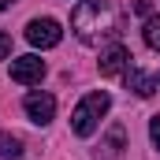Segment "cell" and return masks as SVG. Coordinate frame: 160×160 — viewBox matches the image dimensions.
Instances as JSON below:
<instances>
[{
  "label": "cell",
  "mask_w": 160,
  "mask_h": 160,
  "mask_svg": "<svg viewBox=\"0 0 160 160\" xmlns=\"http://www.w3.org/2000/svg\"><path fill=\"white\" fill-rule=\"evenodd\" d=\"M71 26L82 45H101L116 34V4L112 0H82L71 15Z\"/></svg>",
  "instance_id": "obj_1"
},
{
  "label": "cell",
  "mask_w": 160,
  "mask_h": 160,
  "mask_svg": "<svg viewBox=\"0 0 160 160\" xmlns=\"http://www.w3.org/2000/svg\"><path fill=\"white\" fill-rule=\"evenodd\" d=\"M112 108V97L104 93V89H93V93H86L78 101V108L71 112V130L78 134V138H89L93 130H97V123L104 119V112Z\"/></svg>",
  "instance_id": "obj_2"
},
{
  "label": "cell",
  "mask_w": 160,
  "mask_h": 160,
  "mask_svg": "<svg viewBox=\"0 0 160 160\" xmlns=\"http://www.w3.org/2000/svg\"><path fill=\"white\" fill-rule=\"evenodd\" d=\"M60 38H63V30L56 19H30V26H26V41L34 48H52V45H60Z\"/></svg>",
  "instance_id": "obj_3"
},
{
  "label": "cell",
  "mask_w": 160,
  "mask_h": 160,
  "mask_svg": "<svg viewBox=\"0 0 160 160\" xmlns=\"http://www.w3.org/2000/svg\"><path fill=\"white\" fill-rule=\"evenodd\" d=\"M22 108H26V116L34 123H52V116H56V97L45 93V89H34V93H26Z\"/></svg>",
  "instance_id": "obj_4"
},
{
  "label": "cell",
  "mask_w": 160,
  "mask_h": 160,
  "mask_svg": "<svg viewBox=\"0 0 160 160\" xmlns=\"http://www.w3.org/2000/svg\"><path fill=\"white\" fill-rule=\"evenodd\" d=\"M11 78L19 82V86L41 82L45 78V60H38V56H19V60H11Z\"/></svg>",
  "instance_id": "obj_5"
},
{
  "label": "cell",
  "mask_w": 160,
  "mask_h": 160,
  "mask_svg": "<svg viewBox=\"0 0 160 160\" xmlns=\"http://www.w3.org/2000/svg\"><path fill=\"white\" fill-rule=\"evenodd\" d=\"M127 63H130V52H127L123 45H108V48L101 52V75H104V78L123 75V71H127Z\"/></svg>",
  "instance_id": "obj_6"
},
{
  "label": "cell",
  "mask_w": 160,
  "mask_h": 160,
  "mask_svg": "<svg viewBox=\"0 0 160 160\" xmlns=\"http://www.w3.org/2000/svg\"><path fill=\"white\" fill-rule=\"evenodd\" d=\"M123 149H127V130L116 123V127L108 130L104 145H101V160H123Z\"/></svg>",
  "instance_id": "obj_7"
},
{
  "label": "cell",
  "mask_w": 160,
  "mask_h": 160,
  "mask_svg": "<svg viewBox=\"0 0 160 160\" xmlns=\"http://www.w3.org/2000/svg\"><path fill=\"white\" fill-rule=\"evenodd\" d=\"M0 157H4V160H19V157H22V138L4 130V134H0Z\"/></svg>",
  "instance_id": "obj_8"
},
{
  "label": "cell",
  "mask_w": 160,
  "mask_h": 160,
  "mask_svg": "<svg viewBox=\"0 0 160 160\" xmlns=\"http://www.w3.org/2000/svg\"><path fill=\"white\" fill-rule=\"evenodd\" d=\"M127 82H130V89H134L138 97H153V89H157V82L149 78L145 71H130V75H127Z\"/></svg>",
  "instance_id": "obj_9"
},
{
  "label": "cell",
  "mask_w": 160,
  "mask_h": 160,
  "mask_svg": "<svg viewBox=\"0 0 160 160\" xmlns=\"http://www.w3.org/2000/svg\"><path fill=\"white\" fill-rule=\"evenodd\" d=\"M142 38H145V45H149L153 52H160V15H149V19H145Z\"/></svg>",
  "instance_id": "obj_10"
},
{
  "label": "cell",
  "mask_w": 160,
  "mask_h": 160,
  "mask_svg": "<svg viewBox=\"0 0 160 160\" xmlns=\"http://www.w3.org/2000/svg\"><path fill=\"white\" fill-rule=\"evenodd\" d=\"M149 138H153V145L160 149V116H153V119H149Z\"/></svg>",
  "instance_id": "obj_11"
},
{
  "label": "cell",
  "mask_w": 160,
  "mask_h": 160,
  "mask_svg": "<svg viewBox=\"0 0 160 160\" xmlns=\"http://www.w3.org/2000/svg\"><path fill=\"white\" fill-rule=\"evenodd\" d=\"M4 56H11V34L8 30H0V60Z\"/></svg>",
  "instance_id": "obj_12"
},
{
  "label": "cell",
  "mask_w": 160,
  "mask_h": 160,
  "mask_svg": "<svg viewBox=\"0 0 160 160\" xmlns=\"http://www.w3.org/2000/svg\"><path fill=\"white\" fill-rule=\"evenodd\" d=\"M134 11H138V15H149V11H153V0H134Z\"/></svg>",
  "instance_id": "obj_13"
},
{
  "label": "cell",
  "mask_w": 160,
  "mask_h": 160,
  "mask_svg": "<svg viewBox=\"0 0 160 160\" xmlns=\"http://www.w3.org/2000/svg\"><path fill=\"white\" fill-rule=\"evenodd\" d=\"M11 4H15V0H0V11H4V8H11Z\"/></svg>",
  "instance_id": "obj_14"
}]
</instances>
